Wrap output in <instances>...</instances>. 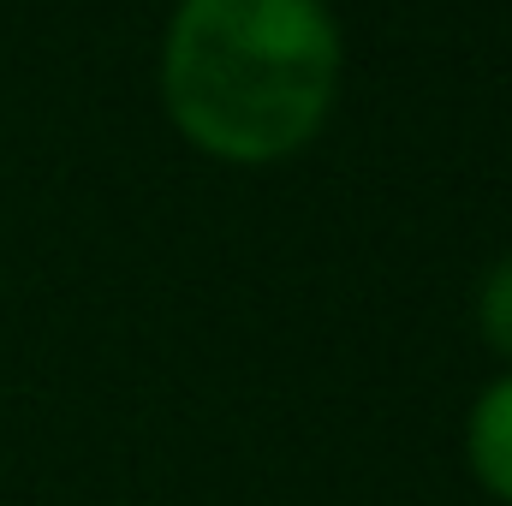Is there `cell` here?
Here are the masks:
<instances>
[{
    "label": "cell",
    "mask_w": 512,
    "mask_h": 506,
    "mask_svg": "<svg viewBox=\"0 0 512 506\" xmlns=\"http://www.w3.org/2000/svg\"><path fill=\"white\" fill-rule=\"evenodd\" d=\"M477 328L483 340L512 358V256H501L489 274H483V292H477Z\"/></svg>",
    "instance_id": "cell-3"
},
{
    "label": "cell",
    "mask_w": 512,
    "mask_h": 506,
    "mask_svg": "<svg viewBox=\"0 0 512 506\" xmlns=\"http://www.w3.org/2000/svg\"><path fill=\"white\" fill-rule=\"evenodd\" d=\"M465 459L477 471V483L512 506V376L477 393L471 423H465Z\"/></svg>",
    "instance_id": "cell-2"
},
{
    "label": "cell",
    "mask_w": 512,
    "mask_h": 506,
    "mask_svg": "<svg viewBox=\"0 0 512 506\" xmlns=\"http://www.w3.org/2000/svg\"><path fill=\"white\" fill-rule=\"evenodd\" d=\"M340 60L322 0H179L161 42V102L191 149L268 167L328 126Z\"/></svg>",
    "instance_id": "cell-1"
}]
</instances>
